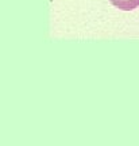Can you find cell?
I'll list each match as a JSON object with an SVG mask.
<instances>
[{
    "label": "cell",
    "mask_w": 139,
    "mask_h": 146,
    "mask_svg": "<svg viewBox=\"0 0 139 146\" xmlns=\"http://www.w3.org/2000/svg\"><path fill=\"white\" fill-rule=\"evenodd\" d=\"M111 4L122 11H132L139 7V0H109Z\"/></svg>",
    "instance_id": "1"
}]
</instances>
